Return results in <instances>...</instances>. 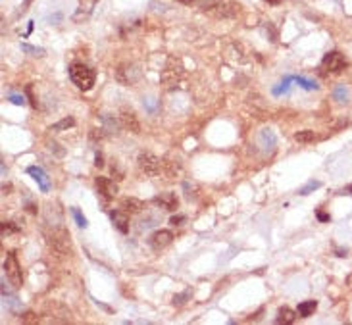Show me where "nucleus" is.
I'll return each instance as SVG.
<instances>
[{
  "label": "nucleus",
  "instance_id": "obj_13",
  "mask_svg": "<svg viewBox=\"0 0 352 325\" xmlns=\"http://www.w3.org/2000/svg\"><path fill=\"white\" fill-rule=\"evenodd\" d=\"M121 210H125L127 214H141L144 210V202L133 197H125L121 199Z\"/></svg>",
  "mask_w": 352,
  "mask_h": 325
},
{
  "label": "nucleus",
  "instance_id": "obj_24",
  "mask_svg": "<svg viewBox=\"0 0 352 325\" xmlns=\"http://www.w3.org/2000/svg\"><path fill=\"white\" fill-rule=\"evenodd\" d=\"M295 81L302 89H306V91H314V89H318V83H316V81H312V79H304V77H295Z\"/></svg>",
  "mask_w": 352,
  "mask_h": 325
},
{
  "label": "nucleus",
  "instance_id": "obj_4",
  "mask_svg": "<svg viewBox=\"0 0 352 325\" xmlns=\"http://www.w3.org/2000/svg\"><path fill=\"white\" fill-rule=\"evenodd\" d=\"M4 271H6V277L12 285L19 289L21 283H24V277H21V270H19V264H17V258L14 252H10L4 260Z\"/></svg>",
  "mask_w": 352,
  "mask_h": 325
},
{
  "label": "nucleus",
  "instance_id": "obj_30",
  "mask_svg": "<svg viewBox=\"0 0 352 325\" xmlns=\"http://www.w3.org/2000/svg\"><path fill=\"white\" fill-rule=\"evenodd\" d=\"M21 50H25V52H31L33 56H42V54H45V50H42V48H35V47H29V45H21Z\"/></svg>",
  "mask_w": 352,
  "mask_h": 325
},
{
  "label": "nucleus",
  "instance_id": "obj_29",
  "mask_svg": "<svg viewBox=\"0 0 352 325\" xmlns=\"http://www.w3.org/2000/svg\"><path fill=\"white\" fill-rule=\"evenodd\" d=\"M293 81V77H285L283 79V83H281V87H277V89H273V95H281V93H287L289 91V83Z\"/></svg>",
  "mask_w": 352,
  "mask_h": 325
},
{
  "label": "nucleus",
  "instance_id": "obj_2",
  "mask_svg": "<svg viewBox=\"0 0 352 325\" xmlns=\"http://www.w3.org/2000/svg\"><path fill=\"white\" fill-rule=\"evenodd\" d=\"M137 164H139V169H141L144 175H148V177H156V175H160V171H162L160 158L154 156V154H150V152H141L139 158H137Z\"/></svg>",
  "mask_w": 352,
  "mask_h": 325
},
{
  "label": "nucleus",
  "instance_id": "obj_36",
  "mask_svg": "<svg viewBox=\"0 0 352 325\" xmlns=\"http://www.w3.org/2000/svg\"><path fill=\"white\" fill-rule=\"evenodd\" d=\"M346 285H348V289H352V273L346 277Z\"/></svg>",
  "mask_w": 352,
  "mask_h": 325
},
{
  "label": "nucleus",
  "instance_id": "obj_20",
  "mask_svg": "<svg viewBox=\"0 0 352 325\" xmlns=\"http://www.w3.org/2000/svg\"><path fill=\"white\" fill-rule=\"evenodd\" d=\"M183 190H185V197H187V200H194L196 197H199V185L194 181H185L183 183Z\"/></svg>",
  "mask_w": 352,
  "mask_h": 325
},
{
  "label": "nucleus",
  "instance_id": "obj_11",
  "mask_svg": "<svg viewBox=\"0 0 352 325\" xmlns=\"http://www.w3.org/2000/svg\"><path fill=\"white\" fill-rule=\"evenodd\" d=\"M110 218H112V223L116 225V229L127 235L129 233V215L125 210H112L110 212Z\"/></svg>",
  "mask_w": 352,
  "mask_h": 325
},
{
  "label": "nucleus",
  "instance_id": "obj_22",
  "mask_svg": "<svg viewBox=\"0 0 352 325\" xmlns=\"http://www.w3.org/2000/svg\"><path fill=\"white\" fill-rule=\"evenodd\" d=\"M164 166H166V175H168L169 179H173L175 175L181 174V167H179L177 162H164Z\"/></svg>",
  "mask_w": 352,
  "mask_h": 325
},
{
  "label": "nucleus",
  "instance_id": "obj_32",
  "mask_svg": "<svg viewBox=\"0 0 352 325\" xmlns=\"http://www.w3.org/2000/svg\"><path fill=\"white\" fill-rule=\"evenodd\" d=\"M10 102L16 104V106H24V96H17V95H10Z\"/></svg>",
  "mask_w": 352,
  "mask_h": 325
},
{
  "label": "nucleus",
  "instance_id": "obj_15",
  "mask_svg": "<svg viewBox=\"0 0 352 325\" xmlns=\"http://www.w3.org/2000/svg\"><path fill=\"white\" fill-rule=\"evenodd\" d=\"M27 174L31 175L33 179L39 183L40 190H42V192H47V190H48V179H47V174H45V171H42L40 167H37V166L27 167Z\"/></svg>",
  "mask_w": 352,
  "mask_h": 325
},
{
  "label": "nucleus",
  "instance_id": "obj_9",
  "mask_svg": "<svg viewBox=\"0 0 352 325\" xmlns=\"http://www.w3.org/2000/svg\"><path fill=\"white\" fill-rule=\"evenodd\" d=\"M116 79L120 81L121 85H133L139 79V72L133 66H120L116 70Z\"/></svg>",
  "mask_w": 352,
  "mask_h": 325
},
{
  "label": "nucleus",
  "instance_id": "obj_5",
  "mask_svg": "<svg viewBox=\"0 0 352 325\" xmlns=\"http://www.w3.org/2000/svg\"><path fill=\"white\" fill-rule=\"evenodd\" d=\"M321 66L327 70L329 73H341L346 68V60L341 52H329V54L323 56L321 60Z\"/></svg>",
  "mask_w": 352,
  "mask_h": 325
},
{
  "label": "nucleus",
  "instance_id": "obj_18",
  "mask_svg": "<svg viewBox=\"0 0 352 325\" xmlns=\"http://www.w3.org/2000/svg\"><path fill=\"white\" fill-rule=\"evenodd\" d=\"M95 4H96V0H81V4H79V12L75 14V21H79L81 16H83V19L93 12V8H95Z\"/></svg>",
  "mask_w": 352,
  "mask_h": 325
},
{
  "label": "nucleus",
  "instance_id": "obj_35",
  "mask_svg": "<svg viewBox=\"0 0 352 325\" xmlns=\"http://www.w3.org/2000/svg\"><path fill=\"white\" fill-rule=\"evenodd\" d=\"M318 220H320V222H329V214H323V212H318Z\"/></svg>",
  "mask_w": 352,
  "mask_h": 325
},
{
  "label": "nucleus",
  "instance_id": "obj_27",
  "mask_svg": "<svg viewBox=\"0 0 352 325\" xmlns=\"http://www.w3.org/2000/svg\"><path fill=\"white\" fill-rule=\"evenodd\" d=\"M320 187H321L320 181H310L308 185H306V187H302V189H300V194H302V197H306V194H310L312 190L320 189Z\"/></svg>",
  "mask_w": 352,
  "mask_h": 325
},
{
  "label": "nucleus",
  "instance_id": "obj_10",
  "mask_svg": "<svg viewBox=\"0 0 352 325\" xmlns=\"http://www.w3.org/2000/svg\"><path fill=\"white\" fill-rule=\"evenodd\" d=\"M120 119H121V125L125 127V129H129L131 133H141V121H139V118L135 116V112L133 110H121V116H120Z\"/></svg>",
  "mask_w": 352,
  "mask_h": 325
},
{
  "label": "nucleus",
  "instance_id": "obj_37",
  "mask_svg": "<svg viewBox=\"0 0 352 325\" xmlns=\"http://www.w3.org/2000/svg\"><path fill=\"white\" fill-rule=\"evenodd\" d=\"M264 2H268V4H273V6H275V4H281V0H264Z\"/></svg>",
  "mask_w": 352,
  "mask_h": 325
},
{
  "label": "nucleus",
  "instance_id": "obj_12",
  "mask_svg": "<svg viewBox=\"0 0 352 325\" xmlns=\"http://www.w3.org/2000/svg\"><path fill=\"white\" fill-rule=\"evenodd\" d=\"M154 204H158V206L164 208V210H168V212H173V210H177V206H179V200H177V197L173 192H162L160 197L154 199Z\"/></svg>",
  "mask_w": 352,
  "mask_h": 325
},
{
  "label": "nucleus",
  "instance_id": "obj_3",
  "mask_svg": "<svg viewBox=\"0 0 352 325\" xmlns=\"http://www.w3.org/2000/svg\"><path fill=\"white\" fill-rule=\"evenodd\" d=\"M181 79H183V66L177 63V68H175V60H169L168 68H166L160 75L162 85L166 89H175L177 85L181 83Z\"/></svg>",
  "mask_w": 352,
  "mask_h": 325
},
{
  "label": "nucleus",
  "instance_id": "obj_8",
  "mask_svg": "<svg viewBox=\"0 0 352 325\" xmlns=\"http://www.w3.org/2000/svg\"><path fill=\"white\" fill-rule=\"evenodd\" d=\"M96 190H98V194H102L106 200L114 199L116 194H118V185L112 181V179H108V177H96Z\"/></svg>",
  "mask_w": 352,
  "mask_h": 325
},
{
  "label": "nucleus",
  "instance_id": "obj_21",
  "mask_svg": "<svg viewBox=\"0 0 352 325\" xmlns=\"http://www.w3.org/2000/svg\"><path fill=\"white\" fill-rule=\"evenodd\" d=\"M75 125V119L73 118H64L62 121H58V123H54V125L50 127V131H65V129H70V127Z\"/></svg>",
  "mask_w": 352,
  "mask_h": 325
},
{
  "label": "nucleus",
  "instance_id": "obj_31",
  "mask_svg": "<svg viewBox=\"0 0 352 325\" xmlns=\"http://www.w3.org/2000/svg\"><path fill=\"white\" fill-rule=\"evenodd\" d=\"M185 222V215H171V218H169V223H171V225H181V223Z\"/></svg>",
  "mask_w": 352,
  "mask_h": 325
},
{
  "label": "nucleus",
  "instance_id": "obj_1",
  "mask_svg": "<svg viewBox=\"0 0 352 325\" xmlns=\"http://www.w3.org/2000/svg\"><path fill=\"white\" fill-rule=\"evenodd\" d=\"M70 79L81 91H91L96 81V75L85 63H72L70 66Z\"/></svg>",
  "mask_w": 352,
  "mask_h": 325
},
{
  "label": "nucleus",
  "instance_id": "obj_23",
  "mask_svg": "<svg viewBox=\"0 0 352 325\" xmlns=\"http://www.w3.org/2000/svg\"><path fill=\"white\" fill-rule=\"evenodd\" d=\"M333 96H335V100H339V102H346V100H348V89L344 87V85H339V87L335 89Z\"/></svg>",
  "mask_w": 352,
  "mask_h": 325
},
{
  "label": "nucleus",
  "instance_id": "obj_38",
  "mask_svg": "<svg viewBox=\"0 0 352 325\" xmlns=\"http://www.w3.org/2000/svg\"><path fill=\"white\" fill-rule=\"evenodd\" d=\"M348 192H350V194H352V185H350V187H348Z\"/></svg>",
  "mask_w": 352,
  "mask_h": 325
},
{
  "label": "nucleus",
  "instance_id": "obj_7",
  "mask_svg": "<svg viewBox=\"0 0 352 325\" xmlns=\"http://www.w3.org/2000/svg\"><path fill=\"white\" fill-rule=\"evenodd\" d=\"M171 241H173V233H171V231L169 229H158L150 235L148 245L152 246L154 250H162V248H166V246L171 245Z\"/></svg>",
  "mask_w": 352,
  "mask_h": 325
},
{
  "label": "nucleus",
  "instance_id": "obj_17",
  "mask_svg": "<svg viewBox=\"0 0 352 325\" xmlns=\"http://www.w3.org/2000/svg\"><path fill=\"white\" fill-rule=\"evenodd\" d=\"M316 308H318V302L316 300H304L298 304V308H296V314L300 317H310L316 312Z\"/></svg>",
  "mask_w": 352,
  "mask_h": 325
},
{
  "label": "nucleus",
  "instance_id": "obj_26",
  "mask_svg": "<svg viewBox=\"0 0 352 325\" xmlns=\"http://www.w3.org/2000/svg\"><path fill=\"white\" fill-rule=\"evenodd\" d=\"M17 231H19V225H16L14 222H2V233H4V235L17 233Z\"/></svg>",
  "mask_w": 352,
  "mask_h": 325
},
{
  "label": "nucleus",
  "instance_id": "obj_16",
  "mask_svg": "<svg viewBox=\"0 0 352 325\" xmlns=\"http://www.w3.org/2000/svg\"><path fill=\"white\" fill-rule=\"evenodd\" d=\"M296 314L295 310H291L289 306H283V308H279V312H277V323H281V325H291L293 321L296 319Z\"/></svg>",
  "mask_w": 352,
  "mask_h": 325
},
{
  "label": "nucleus",
  "instance_id": "obj_6",
  "mask_svg": "<svg viewBox=\"0 0 352 325\" xmlns=\"http://www.w3.org/2000/svg\"><path fill=\"white\" fill-rule=\"evenodd\" d=\"M212 12H214L217 17H227V19H231V17L239 16L240 4L239 2H233V0H222V2H217V6L212 10Z\"/></svg>",
  "mask_w": 352,
  "mask_h": 325
},
{
  "label": "nucleus",
  "instance_id": "obj_28",
  "mask_svg": "<svg viewBox=\"0 0 352 325\" xmlns=\"http://www.w3.org/2000/svg\"><path fill=\"white\" fill-rule=\"evenodd\" d=\"M262 141H264L266 144L270 143L272 146H275V135H273L272 129H264V131H262Z\"/></svg>",
  "mask_w": 352,
  "mask_h": 325
},
{
  "label": "nucleus",
  "instance_id": "obj_19",
  "mask_svg": "<svg viewBox=\"0 0 352 325\" xmlns=\"http://www.w3.org/2000/svg\"><path fill=\"white\" fill-rule=\"evenodd\" d=\"M295 141H296V143H302V144L314 143V141H316V133H314V131H310V129L298 131V133L295 135Z\"/></svg>",
  "mask_w": 352,
  "mask_h": 325
},
{
  "label": "nucleus",
  "instance_id": "obj_14",
  "mask_svg": "<svg viewBox=\"0 0 352 325\" xmlns=\"http://www.w3.org/2000/svg\"><path fill=\"white\" fill-rule=\"evenodd\" d=\"M100 121H102V129L104 133L108 135H118L120 133L121 125V119H116L114 116H100Z\"/></svg>",
  "mask_w": 352,
  "mask_h": 325
},
{
  "label": "nucleus",
  "instance_id": "obj_34",
  "mask_svg": "<svg viewBox=\"0 0 352 325\" xmlns=\"http://www.w3.org/2000/svg\"><path fill=\"white\" fill-rule=\"evenodd\" d=\"M177 2H181V4H202L204 0H177Z\"/></svg>",
  "mask_w": 352,
  "mask_h": 325
},
{
  "label": "nucleus",
  "instance_id": "obj_33",
  "mask_svg": "<svg viewBox=\"0 0 352 325\" xmlns=\"http://www.w3.org/2000/svg\"><path fill=\"white\" fill-rule=\"evenodd\" d=\"M95 160H96L95 164H96V166H98V167H102V166H104V158H102V154H100V152H96Z\"/></svg>",
  "mask_w": 352,
  "mask_h": 325
},
{
  "label": "nucleus",
  "instance_id": "obj_25",
  "mask_svg": "<svg viewBox=\"0 0 352 325\" xmlns=\"http://www.w3.org/2000/svg\"><path fill=\"white\" fill-rule=\"evenodd\" d=\"M72 214H73V218H75V222H77V225L85 229V227H87V220H85V215H83V214L79 212V208H72Z\"/></svg>",
  "mask_w": 352,
  "mask_h": 325
}]
</instances>
